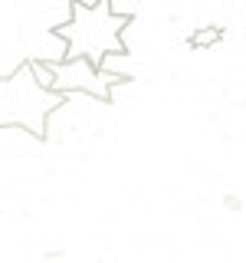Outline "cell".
<instances>
[{"label": "cell", "instance_id": "cell-2", "mask_svg": "<svg viewBox=\"0 0 246 263\" xmlns=\"http://www.w3.org/2000/svg\"><path fill=\"white\" fill-rule=\"evenodd\" d=\"M59 105H66V96L39 86L30 60L0 79V128H23L33 138H46V122Z\"/></svg>", "mask_w": 246, "mask_h": 263}, {"label": "cell", "instance_id": "cell-3", "mask_svg": "<svg viewBox=\"0 0 246 263\" xmlns=\"http://www.w3.org/2000/svg\"><path fill=\"white\" fill-rule=\"evenodd\" d=\"M49 69H53V89L56 92H63V96L82 92V96L98 99V102H109L112 86L125 82L121 76H112V72L98 69V66L89 63L86 56H66V60H59V63H49Z\"/></svg>", "mask_w": 246, "mask_h": 263}, {"label": "cell", "instance_id": "cell-5", "mask_svg": "<svg viewBox=\"0 0 246 263\" xmlns=\"http://www.w3.org/2000/svg\"><path fill=\"white\" fill-rule=\"evenodd\" d=\"M227 208H233V211H240L243 204H240V197H227Z\"/></svg>", "mask_w": 246, "mask_h": 263}, {"label": "cell", "instance_id": "cell-1", "mask_svg": "<svg viewBox=\"0 0 246 263\" xmlns=\"http://www.w3.org/2000/svg\"><path fill=\"white\" fill-rule=\"evenodd\" d=\"M131 13H115L112 0L82 4L69 0V20L59 23L53 33L66 40V56H86L89 63H102L109 53H128L125 27Z\"/></svg>", "mask_w": 246, "mask_h": 263}, {"label": "cell", "instance_id": "cell-4", "mask_svg": "<svg viewBox=\"0 0 246 263\" xmlns=\"http://www.w3.org/2000/svg\"><path fill=\"white\" fill-rule=\"evenodd\" d=\"M223 40V27H197L191 36H187V46L191 49H210Z\"/></svg>", "mask_w": 246, "mask_h": 263}]
</instances>
